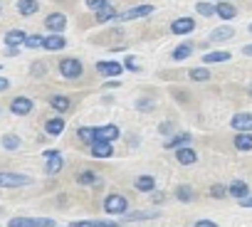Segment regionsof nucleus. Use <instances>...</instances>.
Masks as SVG:
<instances>
[{
  "label": "nucleus",
  "instance_id": "nucleus-1",
  "mask_svg": "<svg viewBox=\"0 0 252 227\" xmlns=\"http://www.w3.org/2000/svg\"><path fill=\"white\" fill-rule=\"evenodd\" d=\"M101 207H104V212L111 215V217H124L126 212H129V200H126V195H121V193H109V195L104 198Z\"/></svg>",
  "mask_w": 252,
  "mask_h": 227
},
{
  "label": "nucleus",
  "instance_id": "nucleus-2",
  "mask_svg": "<svg viewBox=\"0 0 252 227\" xmlns=\"http://www.w3.org/2000/svg\"><path fill=\"white\" fill-rule=\"evenodd\" d=\"M32 178L25 173H13V170H0V188H23L30 185Z\"/></svg>",
  "mask_w": 252,
  "mask_h": 227
},
{
  "label": "nucleus",
  "instance_id": "nucleus-3",
  "mask_svg": "<svg viewBox=\"0 0 252 227\" xmlns=\"http://www.w3.org/2000/svg\"><path fill=\"white\" fill-rule=\"evenodd\" d=\"M57 67H60V74H62L64 79H79V77H82V72H84L82 62H79V59H74V57L62 59Z\"/></svg>",
  "mask_w": 252,
  "mask_h": 227
},
{
  "label": "nucleus",
  "instance_id": "nucleus-4",
  "mask_svg": "<svg viewBox=\"0 0 252 227\" xmlns=\"http://www.w3.org/2000/svg\"><path fill=\"white\" fill-rule=\"evenodd\" d=\"M230 126L235 134H252V114L250 111H237L230 119Z\"/></svg>",
  "mask_w": 252,
  "mask_h": 227
},
{
  "label": "nucleus",
  "instance_id": "nucleus-5",
  "mask_svg": "<svg viewBox=\"0 0 252 227\" xmlns=\"http://www.w3.org/2000/svg\"><path fill=\"white\" fill-rule=\"evenodd\" d=\"M32 109H35V104H32L30 96H15V99L10 101V111L15 114V116H28Z\"/></svg>",
  "mask_w": 252,
  "mask_h": 227
},
{
  "label": "nucleus",
  "instance_id": "nucleus-6",
  "mask_svg": "<svg viewBox=\"0 0 252 227\" xmlns=\"http://www.w3.org/2000/svg\"><path fill=\"white\" fill-rule=\"evenodd\" d=\"M94 134H96V141H106V143H111V141H116V139L121 136V131H119V126H116V124L96 126V129H94Z\"/></svg>",
  "mask_w": 252,
  "mask_h": 227
},
{
  "label": "nucleus",
  "instance_id": "nucleus-7",
  "mask_svg": "<svg viewBox=\"0 0 252 227\" xmlns=\"http://www.w3.org/2000/svg\"><path fill=\"white\" fill-rule=\"evenodd\" d=\"M89 156H92V158H99V161H106V158L114 156V146L106 143V141H94V143L89 146Z\"/></svg>",
  "mask_w": 252,
  "mask_h": 227
},
{
  "label": "nucleus",
  "instance_id": "nucleus-8",
  "mask_svg": "<svg viewBox=\"0 0 252 227\" xmlns=\"http://www.w3.org/2000/svg\"><path fill=\"white\" fill-rule=\"evenodd\" d=\"M45 28L52 32V35H62V30L67 28V18L62 13H52L45 18Z\"/></svg>",
  "mask_w": 252,
  "mask_h": 227
},
{
  "label": "nucleus",
  "instance_id": "nucleus-9",
  "mask_svg": "<svg viewBox=\"0 0 252 227\" xmlns=\"http://www.w3.org/2000/svg\"><path fill=\"white\" fill-rule=\"evenodd\" d=\"M96 72H99L101 77H121L124 64L111 62V59H104V62H96Z\"/></svg>",
  "mask_w": 252,
  "mask_h": 227
},
{
  "label": "nucleus",
  "instance_id": "nucleus-10",
  "mask_svg": "<svg viewBox=\"0 0 252 227\" xmlns=\"http://www.w3.org/2000/svg\"><path fill=\"white\" fill-rule=\"evenodd\" d=\"M176 161H178V166H195L198 163V151L193 146H183V148L176 151Z\"/></svg>",
  "mask_w": 252,
  "mask_h": 227
},
{
  "label": "nucleus",
  "instance_id": "nucleus-11",
  "mask_svg": "<svg viewBox=\"0 0 252 227\" xmlns=\"http://www.w3.org/2000/svg\"><path fill=\"white\" fill-rule=\"evenodd\" d=\"M151 13H154V5H136V8H129L121 15H116V20H136V18H146Z\"/></svg>",
  "mask_w": 252,
  "mask_h": 227
},
{
  "label": "nucleus",
  "instance_id": "nucleus-12",
  "mask_svg": "<svg viewBox=\"0 0 252 227\" xmlns=\"http://www.w3.org/2000/svg\"><path fill=\"white\" fill-rule=\"evenodd\" d=\"M190 141H193V136H190L188 131H181V134H173V136L166 141L163 148H168V151H178V148H183V146H190Z\"/></svg>",
  "mask_w": 252,
  "mask_h": 227
},
{
  "label": "nucleus",
  "instance_id": "nucleus-13",
  "mask_svg": "<svg viewBox=\"0 0 252 227\" xmlns=\"http://www.w3.org/2000/svg\"><path fill=\"white\" fill-rule=\"evenodd\" d=\"M227 195L242 202L245 198H250V185H247L245 180H232V183L227 185Z\"/></svg>",
  "mask_w": 252,
  "mask_h": 227
},
{
  "label": "nucleus",
  "instance_id": "nucleus-14",
  "mask_svg": "<svg viewBox=\"0 0 252 227\" xmlns=\"http://www.w3.org/2000/svg\"><path fill=\"white\" fill-rule=\"evenodd\" d=\"M193 30H195V20L193 18H178V20L171 23V32L173 35H188Z\"/></svg>",
  "mask_w": 252,
  "mask_h": 227
},
{
  "label": "nucleus",
  "instance_id": "nucleus-15",
  "mask_svg": "<svg viewBox=\"0 0 252 227\" xmlns=\"http://www.w3.org/2000/svg\"><path fill=\"white\" fill-rule=\"evenodd\" d=\"M161 212L158 210H136V212H126L124 222H139V220H158Z\"/></svg>",
  "mask_w": 252,
  "mask_h": 227
},
{
  "label": "nucleus",
  "instance_id": "nucleus-16",
  "mask_svg": "<svg viewBox=\"0 0 252 227\" xmlns=\"http://www.w3.org/2000/svg\"><path fill=\"white\" fill-rule=\"evenodd\" d=\"M64 119L62 116H52V119H47L45 121V134L47 136H60V134H64Z\"/></svg>",
  "mask_w": 252,
  "mask_h": 227
},
{
  "label": "nucleus",
  "instance_id": "nucleus-17",
  "mask_svg": "<svg viewBox=\"0 0 252 227\" xmlns=\"http://www.w3.org/2000/svg\"><path fill=\"white\" fill-rule=\"evenodd\" d=\"M62 168H64V158H62V153H60V151L45 161V173H47V175H57Z\"/></svg>",
  "mask_w": 252,
  "mask_h": 227
},
{
  "label": "nucleus",
  "instance_id": "nucleus-18",
  "mask_svg": "<svg viewBox=\"0 0 252 227\" xmlns=\"http://www.w3.org/2000/svg\"><path fill=\"white\" fill-rule=\"evenodd\" d=\"M77 183L79 185H84V188H101V178L94 173V170H82V173H77Z\"/></svg>",
  "mask_w": 252,
  "mask_h": 227
},
{
  "label": "nucleus",
  "instance_id": "nucleus-19",
  "mask_svg": "<svg viewBox=\"0 0 252 227\" xmlns=\"http://www.w3.org/2000/svg\"><path fill=\"white\" fill-rule=\"evenodd\" d=\"M50 106H52L57 114H67V111L72 109V101H69V96H64V94H55V96H50Z\"/></svg>",
  "mask_w": 252,
  "mask_h": 227
},
{
  "label": "nucleus",
  "instance_id": "nucleus-20",
  "mask_svg": "<svg viewBox=\"0 0 252 227\" xmlns=\"http://www.w3.org/2000/svg\"><path fill=\"white\" fill-rule=\"evenodd\" d=\"M156 178L154 175H139L136 180H134V188L139 190V193H154L156 190Z\"/></svg>",
  "mask_w": 252,
  "mask_h": 227
},
{
  "label": "nucleus",
  "instance_id": "nucleus-21",
  "mask_svg": "<svg viewBox=\"0 0 252 227\" xmlns=\"http://www.w3.org/2000/svg\"><path fill=\"white\" fill-rule=\"evenodd\" d=\"M173 195H176V200H178V202H193V200H195V190H193L190 185H186V183L176 185Z\"/></svg>",
  "mask_w": 252,
  "mask_h": 227
},
{
  "label": "nucleus",
  "instance_id": "nucleus-22",
  "mask_svg": "<svg viewBox=\"0 0 252 227\" xmlns=\"http://www.w3.org/2000/svg\"><path fill=\"white\" fill-rule=\"evenodd\" d=\"M232 146H235L240 153H250V151H252V134H235Z\"/></svg>",
  "mask_w": 252,
  "mask_h": 227
},
{
  "label": "nucleus",
  "instance_id": "nucleus-23",
  "mask_svg": "<svg viewBox=\"0 0 252 227\" xmlns=\"http://www.w3.org/2000/svg\"><path fill=\"white\" fill-rule=\"evenodd\" d=\"M42 47L50 50V52H57V50H64V47H67V40H64L62 35H50V37H45Z\"/></svg>",
  "mask_w": 252,
  "mask_h": 227
},
{
  "label": "nucleus",
  "instance_id": "nucleus-24",
  "mask_svg": "<svg viewBox=\"0 0 252 227\" xmlns=\"http://www.w3.org/2000/svg\"><path fill=\"white\" fill-rule=\"evenodd\" d=\"M37 10H40V3H37V0H18V13H20V15L30 18V15H35Z\"/></svg>",
  "mask_w": 252,
  "mask_h": 227
},
{
  "label": "nucleus",
  "instance_id": "nucleus-25",
  "mask_svg": "<svg viewBox=\"0 0 252 227\" xmlns=\"http://www.w3.org/2000/svg\"><path fill=\"white\" fill-rule=\"evenodd\" d=\"M215 15L222 18V20H232V18L237 15V8H235L232 3H218V5H215Z\"/></svg>",
  "mask_w": 252,
  "mask_h": 227
},
{
  "label": "nucleus",
  "instance_id": "nucleus-26",
  "mask_svg": "<svg viewBox=\"0 0 252 227\" xmlns=\"http://www.w3.org/2000/svg\"><path fill=\"white\" fill-rule=\"evenodd\" d=\"M25 40H28V35L23 32V30H10L8 35H5V45L8 47H20V45H25Z\"/></svg>",
  "mask_w": 252,
  "mask_h": 227
},
{
  "label": "nucleus",
  "instance_id": "nucleus-27",
  "mask_svg": "<svg viewBox=\"0 0 252 227\" xmlns=\"http://www.w3.org/2000/svg\"><path fill=\"white\" fill-rule=\"evenodd\" d=\"M0 146H3L5 151H18L23 146V139L18 134H5L3 139H0Z\"/></svg>",
  "mask_w": 252,
  "mask_h": 227
},
{
  "label": "nucleus",
  "instance_id": "nucleus-28",
  "mask_svg": "<svg viewBox=\"0 0 252 227\" xmlns=\"http://www.w3.org/2000/svg\"><path fill=\"white\" fill-rule=\"evenodd\" d=\"M69 227H119V225L116 222H109V220H77Z\"/></svg>",
  "mask_w": 252,
  "mask_h": 227
},
{
  "label": "nucleus",
  "instance_id": "nucleus-29",
  "mask_svg": "<svg viewBox=\"0 0 252 227\" xmlns=\"http://www.w3.org/2000/svg\"><path fill=\"white\" fill-rule=\"evenodd\" d=\"M235 35V30L230 28V25H222V28H215L213 32H210V40L213 42H222V40H230Z\"/></svg>",
  "mask_w": 252,
  "mask_h": 227
},
{
  "label": "nucleus",
  "instance_id": "nucleus-30",
  "mask_svg": "<svg viewBox=\"0 0 252 227\" xmlns=\"http://www.w3.org/2000/svg\"><path fill=\"white\" fill-rule=\"evenodd\" d=\"M190 55H193V45H190V42H183V45H178V47L173 50L171 57H173L176 62H181V59H188Z\"/></svg>",
  "mask_w": 252,
  "mask_h": 227
},
{
  "label": "nucleus",
  "instance_id": "nucleus-31",
  "mask_svg": "<svg viewBox=\"0 0 252 227\" xmlns=\"http://www.w3.org/2000/svg\"><path fill=\"white\" fill-rule=\"evenodd\" d=\"M77 136H79V141H82L84 146H92V143L96 141V134H94L92 126H82V129L77 131Z\"/></svg>",
  "mask_w": 252,
  "mask_h": 227
},
{
  "label": "nucleus",
  "instance_id": "nucleus-32",
  "mask_svg": "<svg viewBox=\"0 0 252 227\" xmlns=\"http://www.w3.org/2000/svg\"><path fill=\"white\" fill-rule=\"evenodd\" d=\"M232 55L230 52H208L205 57H203V62L205 64H218V62H227Z\"/></svg>",
  "mask_w": 252,
  "mask_h": 227
},
{
  "label": "nucleus",
  "instance_id": "nucleus-33",
  "mask_svg": "<svg viewBox=\"0 0 252 227\" xmlns=\"http://www.w3.org/2000/svg\"><path fill=\"white\" fill-rule=\"evenodd\" d=\"M119 13L111 8V5H106V8H101V10H96V23H109V20H114Z\"/></svg>",
  "mask_w": 252,
  "mask_h": 227
},
{
  "label": "nucleus",
  "instance_id": "nucleus-34",
  "mask_svg": "<svg viewBox=\"0 0 252 227\" xmlns=\"http://www.w3.org/2000/svg\"><path fill=\"white\" fill-rule=\"evenodd\" d=\"M188 77H190L193 82H208V79H210V72H208L205 67H193V69L188 72Z\"/></svg>",
  "mask_w": 252,
  "mask_h": 227
},
{
  "label": "nucleus",
  "instance_id": "nucleus-35",
  "mask_svg": "<svg viewBox=\"0 0 252 227\" xmlns=\"http://www.w3.org/2000/svg\"><path fill=\"white\" fill-rule=\"evenodd\" d=\"M210 198H215V200H222V198H227V185H222V183H215V185H210Z\"/></svg>",
  "mask_w": 252,
  "mask_h": 227
},
{
  "label": "nucleus",
  "instance_id": "nucleus-36",
  "mask_svg": "<svg viewBox=\"0 0 252 227\" xmlns=\"http://www.w3.org/2000/svg\"><path fill=\"white\" fill-rule=\"evenodd\" d=\"M195 10H198L203 18H210V15H215V5H210V3H195Z\"/></svg>",
  "mask_w": 252,
  "mask_h": 227
},
{
  "label": "nucleus",
  "instance_id": "nucleus-37",
  "mask_svg": "<svg viewBox=\"0 0 252 227\" xmlns=\"http://www.w3.org/2000/svg\"><path fill=\"white\" fill-rule=\"evenodd\" d=\"M42 42H45V37H42V35H28V40H25V47H30V50H37V47H42Z\"/></svg>",
  "mask_w": 252,
  "mask_h": 227
},
{
  "label": "nucleus",
  "instance_id": "nucleus-38",
  "mask_svg": "<svg viewBox=\"0 0 252 227\" xmlns=\"http://www.w3.org/2000/svg\"><path fill=\"white\" fill-rule=\"evenodd\" d=\"M8 227H32V217H13Z\"/></svg>",
  "mask_w": 252,
  "mask_h": 227
},
{
  "label": "nucleus",
  "instance_id": "nucleus-39",
  "mask_svg": "<svg viewBox=\"0 0 252 227\" xmlns=\"http://www.w3.org/2000/svg\"><path fill=\"white\" fill-rule=\"evenodd\" d=\"M106 5H109V0H87V8L94 10V13L101 10V8H106Z\"/></svg>",
  "mask_w": 252,
  "mask_h": 227
},
{
  "label": "nucleus",
  "instance_id": "nucleus-40",
  "mask_svg": "<svg viewBox=\"0 0 252 227\" xmlns=\"http://www.w3.org/2000/svg\"><path fill=\"white\" fill-rule=\"evenodd\" d=\"M124 69H129V72H141V67H139L136 57H126V62H124Z\"/></svg>",
  "mask_w": 252,
  "mask_h": 227
},
{
  "label": "nucleus",
  "instance_id": "nucleus-41",
  "mask_svg": "<svg viewBox=\"0 0 252 227\" xmlns=\"http://www.w3.org/2000/svg\"><path fill=\"white\" fill-rule=\"evenodd\" d=\"M136 106H139L141 111H146V114H149V111H154V99H139V101H136Z\"/></svg>",
  "mask_w": 252,
  "mask_h": 227
},
{
  "label": "nucleus",
  "instance_id": "nucleus-42",
  "mask_svg": "<svg viewBox=\"0 0 252 227\" xmlns=\"http://www.w3.org/2000/svg\"><path fill=\"white\" fill-rule=\"evenodd\" d=\"M173 131H176V129H173V124H171V121H163V124L158 126V134H163V136H171Z\"/></svg>",
  "mask_w": 252,
  "mask_h": 227
},
{
  "label": "nucleus",
  "instance_id": "nucleus-43",
  "mask_svg": "<svg viewBox=\"0 0 252 227\" xmlns=\"http://www.w3.org/2000/svg\"><path fill=\"white\" fill-rule=\"evenodd\" d=\"M151 195H154V205H163V200H166V193H161V190L156 193V190H154Z\"/></svg>",
  "mask_w": 252,
  "mask_h": 227
},
{
  "label": "nucleus",
  "instance_id": "nucleus-44",
  "mask_svg": "<svg viewBox=\"0 0 252 227\" xmlns=\"http://www.w3.org/2000/svg\"><path fill=\"white\" fill-rule=\"evenodd\" d=\"M193 227H220L218 222H213V220H198Z\"/></svg>",
  "mask_w": 252,
  "mask_h": 227
},
{
  "label": "nucleus",
  "instance_id": "nucleus-45",
  "mask_svg": "<svg viewBox=\"0 0 252 227\" xmlns=\"http://www.w3.org/2000/svg\"><path fill=\"white\" fill-rule=\"evenodd\" d=\"M32 74H35V77H37V74H45V64H42V62H35V64H32Z\"/></svg>",
  "mask_w": 252,
  "mask_h": 227
},
{
  "label": "nucleus",
  "instance_id": "nucleus-46",
  "mask_svg": "<svg viewBox=\"0 0 252 227\" xmlns=\"http://www.w3.org/2000/svg\"><path fill=\"white\" fill-rule=\"evenodd\" d=\"M10 86V79H5V77H0V91H5Z\"/></svg>",
  "mask_w": 252,
  "mask_h": 227
},
{
  "label": "nucleus",
  "instance_id": "nucleus-47",
  "mask_svg": "<svg viewBox=\"0 0 252 227\" xmlns=\"http://www.w3.org/2000/svg\"><path fill=\"white\" fill-rule=\"evenodd\" d=\"M55 153H57L55 148H45V151H42V158L47 161V158H50V156H55Z\"/></svg>",
  "mask_w": 252,
  "mask_h": 227
},
{
  "label": "nucleus",
  "instance_id": "nucleus-48",
  "mask_svg": "<svg viewBox=\"0 0 252 227\" xmlns=\"http://www.w3.org/2000/svg\"><path fill=\"white\" fill-rule=\"evenodd\" d=\"M242 55H245V57H252V45H245V47H242Z\"/></svg>",
  "mask_w": 252,
  "mask_h": 227
},
{
  "label": "nucleus",
  "instance_id": "nucleus-49",
  "mask_svg": "<svg viewBox=\"0 0 252 227\" xmlns=\"http://www.w3.org/2000/svg\"><path fill=\"white\" fill-rule=\"evenodd\" d=\"M242 207H250V210H252V195H250V198H245V200H242Z\"/></svg>",
  "mask_w": 252,
  "mask_h": 227
},
{
  "label": "nucleus",
  "instance_id": "nucleus-50",
  "mask_svg": "<svg viewBox=\"0 0 252 227\" xmlns=\"http://www.w3.org/2000/svg\"><path fill=\"white\" fill-rule=\"evenodd\" d=\"M247 94H250V96H252V84H250V89H247Z\"/></svg>",
  "mask_w": 252,
  "mask_h": 227
},
{
  "label": "nucleus",
  "instance_id": "nucleus-51",
  "mask_svg": "<svg viewBox=\"0 0 252 227\" xmlns=\"http://www.w3.org/2000/svg\"><path fill=\"white\" fill-rule=\"evenodd\" d=\"M250 32H252V25H250Z\"/></svg>",
  "mask_w": 252,
  "mask_h": 227
}]
</instances>
